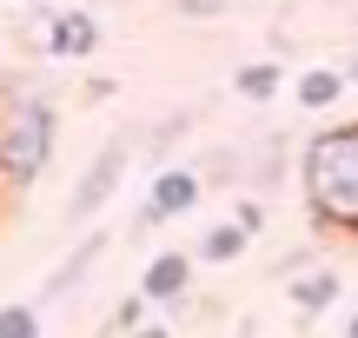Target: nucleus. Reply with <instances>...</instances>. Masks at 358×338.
<instances>
[{
  "instance_id": "16",
  "label": "nucleus",
  "mask_w": 358,
  "mask_h": 338,
  "mask_svg": "<svg viewBox=\"0 0 358 338\" xmlns=\"http://www.w3.org/2000/svg\"><path fill=\"white\" fill-rule=\"evenodd\" d=\"M232 219H239L245 233H266V206H259V199H239V206H232Z\"/></svg>"
},
{
  "instance_id": "3",
  "label": "nucleus",
  "mask_w": 358,
  "mask_h": 338,
  "mask_svg": "<svg viewBox=\"0 0 358 338\" xmlns=\"http://www.w3.org/2000/svg\"><path fill=\"white\" fill-rule=\"evenodd\" d=\"M133 159H140V140H133V133H113V140L87 159V172H80L73 199H66V226H93V219H100V212L113 206V193L127 186Z\"/></svg>"
},
{
  "instance_id": "12",
  "label": "nucleus",
  "mask_w": 358,
  "mask_h": 338,
  "mask_svg": "<svg viewBox=\"0 0 358 338\" xmlns=\"http://www.w3.org/2000/svg\"><path fill=\"white\" fill-rule=\"evenodd\" d=\"M0 338H40V305L34 299L0 305Z\"/></svg>"
},
{
  "instance_id": "13",
  "label": "nucleus",
  "mask_w": 358,
  "mask_h": 338,
  "mask_svg": "<svg viewBox=\"0 0 358 338\" xmlns=\"http://www.w3.org/2000/svg\"><path fill=\"white\" fill-rule=\"evenodd\" d=\"M192 119H199L192 106H179L173 119H159V126H153V140H146V153H153V159H166V146L179 140V133H192Z\"/></svg>"
},
{
  "instance_id": "19",
  "label": "nucleus",
  "mask_w": 358,
  "mask_h": 338,
  "mask_svg": "<svg viewBox=\"0 0 358 338\" xmlns=\"http://www.w3.org/2000/svg\"><path fill=\"white\" fill-rule=\"evenodd\" d=\"M239 338H259V325H252V318H239Z\"/></svg>"
},
{
  "instance_id": "2",
  "label": "nucleus",
  "mask_w": 358,
  "mask_h": 338,
  "mask_svg": "<svg viewBox=\"0 0 358 338\" xmlns=\"http://www.w3.org/2000/svg\"><path fill=\"white\" fill-rule=\"evenodd\" d=\"M53 133H60V113L47 93H13L0 106V193H27L47 172Z\"/></svg>"
},
{
  "instance_id": "15",
  "label": "nucleus",
  "mask_w": 358,
  "mask_h": 338,
  "mask_svg": "<svg viewBox=\"0 0 358 338\" xmlns=\"http://www.w3.org/2000/svg\"><path fill=\"white\" fill-rule=\"evenodd\" d=\"M173 13H179V20H219L226 0H173Z\"/></svg>"
},
{
  "instance_id": "5",
  "label": "nucleus",
  "mask_w": 358,
  "mask_h": 338,
  "mask_svg": "<svg viewBox=\"0 0 358 338\" xmlns=\"http://www.w3.org/2000/svg\"><path fill=\"white\" fill-rule=\"evenodd\" d=\"M100 20H93L87 7H60L47 13V40H40V53H53V60H87V53H100Z\"/></svg>"
},
{
  "instance_id": "4",
  "label": "nucleus",
  "mask_w": 358,
  "mask_h": 338,
  "mask_svg": "<svg viewBox=\"0 0 358 338\" xmlns=\"http://www.w3.org/2000/svg\"><path fill=\"white\" fill-rule=\"evenodd\" d=\"M199 199H206V172H192V166H159L153 186H146V206H140V219H133V233L166 226V219H186Z\"/></svg>"
},
{
  "instance_id": "21",
  "label": "nucleus",
  "mask_w": 358,
  "mask_h": 338,
  "mask_svg": "<svg viewBox=\"0 0 358 338\" xmlns=\"http://www.w3.org/2000/svg\"><path fill=\"white\" fill-rule=\"evenodd\" d=\"M7 7H34V0H7Z\"/></svg>"
},
{
  "instance_id": "17",
  "label": "nucleus",
  "mask_w": 358,
  "mask_h": 338,
  "mask_svg": "<svg viewBox=\"0 0 358 338\" xmlns=\"http://www.w3.org/2000/svg\"><path fill=\"white\" fill-rule=\"evenodd\" d=\"M127 338H173V325H140V332H127Z\"/></svg>"
},
{
  "instance_id": "14",
  "label": "nucleus",
  "mask_w": 358,
  "mask_h": 338,
  "mask_svg": "<svg viewBox=\"0 0 358 338\" xmlns=\"http://www.w3.org/2000/svg\"><path fill=\"white\" fill-rule=\"evenodd\" d=\"M146 312H153V299H146V292L120 299V312H113V332H120V338H127V332H140V325H146Z\"/></svg>"
},
{
  "instance_id": "6",
  "label": "nucleus",
  "mask_w": 358,
  "mask_h": 338,
  "mask_svg": "<svg viewBox=\"0 0 358 338\" xmlns=\"http://www.w3.org/2000/svg\"><path fill=\"white\" fill-rule=\"evenodd\" d=\"M192 252H179V246H166V252H153L146 259V272H140V292L153 305H186L192 299Z\"/></svg>"
},
{
  "instance_id": "7",
  "label": "nucleus",
  "mask_w": 358,
  "mask_h": 338,
  "mask_svg": "<svg viewBox=\"0 0 358 338\" xmlns=\"http://www.w3.org/2000/svg\"><path fill=\"white\" fill-rule=\"evenodd\" d=\"M285 299H292V312L312 325V318H325L338 299H345V279H338V265H306V272L285 279Z\"/></svg>"
},
{
  "instance_id": "11",
  "label": "nucleus",
  "mask_w": 358,
  "mask_h": 338,
  "mask_svg": "<svg viewBox=\"0 0 358 338\" xmlns=\"http://www.w3.org/2000/svg\"><path fill=\"white\" fill-rule=\"evenodd\" d=\"M279 87H285V66H279V60H245L239 73H232V93H239V100H252V106L279 100Z\"/></svg>"
},
{
  "instance_id": "10",
  "label": "nucleus",
  "mask_w": 358,
  "mask_h": 338,
  "mask_svg": "<svg viewBox=\"0 0 358 338\" xmlns=\"http://www.w3.org/2000/svg\"><path fill=\"white\" fill-rule=\"evenodd\" d=\"M245 239H252V233H245L239 219H219V226H206V233H199L192 259H199V265H232V259L245 252Z\"/></svg>"
},
{
  "instance_id": "20",
  "label": "nucleus",
  "mask_w": 358,
  "mask_h": 338,
  "mask_svg": "<svg viewBox=\"0 0 358 338\" xmlns=\"http://www.w3.org/2000/svg\"><path fill=\"white\" fill-rule=\"evenodd\" d=\"M345 73H352V87H358V60H352V66H345Z\"/></svg>"
},
{
  "instance_id": "18",
  "label": "nucleus",
  "mask_w": 358,
  "mask_h": 338,
  "mask_svg": "<svg viewBox=\"0 0 358 338\" xmlns=\"http://www.w3.org/2000/svg\"><path fill=\"white\" fill-rule=\"evenodd\" d=\"M345 338H358V305H352V312H345Z\"/></svg>"
},
{
  "instance_id": "8",
  "label": "nucleus",
  "mask_w": 358,
  "mask_h": 338,
  "mask_svg": "<svg viewBox=\"0 0 358 338\" xmlns=\"http://www.w3.org/2000/svg\"><path fill=\"white\" fill-rule=\"evenodd\" d=\"M106 246H113V233H87V239H80V246L66 252V259L53 265L47 279H40V299H34V305H60L66 292H80V279L100 265V252H106Z\"/></svg>"
},
{
  "instance_id": "1",
  "label": "nucleus",
  "mask_w": 358,
  "mask_h": 338,
  "mask_svg": "<svg viewBox=\"0 0 358 338\" xmlns=\"http://www.w3.org/2000/svg\"><path fill=\"white\" fill-rule=\"evenodd\" d=\"M299 186L319 233L358 239V119H338L299 146Z\"/></svg>"
},
{
  "instance_id": "9",
  "label": "nucleus",
  "mask_w": 358,
  "mask_h": 338,
  "mask_svg": "<svg viewBox=\"0 0 358 338\" xmlns=\"http://www.w3.org/2000/svg\"><path fill=\"white\" fill-rule=\"evenodd\" d=\"M345 87H352V73H338V66H306V73L292 80V100L306 106V113H332Z\"/></svg>"
}]
</instances>
